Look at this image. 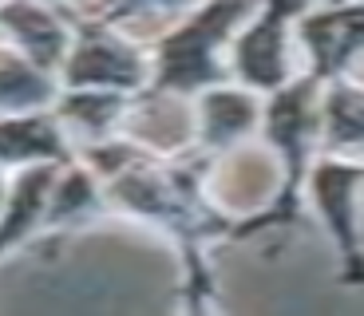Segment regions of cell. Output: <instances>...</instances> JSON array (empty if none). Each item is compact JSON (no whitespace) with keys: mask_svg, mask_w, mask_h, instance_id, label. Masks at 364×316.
<instances>
[{"mask_svg":"<svg viewBox=\"0 0 364 316\" xmlns=\"http://www.w3.org/2000/svg\"><path fill=\"white\" fill-rule=\"evenodd\" d=\"M254 0H198L151 48V87L166 95H198L230 80V40Z\"/></svg>","mask_w":364,"mask_h":316,"instance_id":"obj_1","label":"cell"},{"mask_svg":"<svg viewBox=\"0 0 364 316\" xmlns=\"http://www.w3.org/2000/svg\"><path fill=\"white\" fill-rule=\"evenodd\" d=\"M360 190H364V154L317 151L305 174V202L321 217L328 241L337 249L341 280L364 285V234H360Z\"/></svg>","mask_w":364,"mask_h":316,"instance_id":"obj_2","label":"cell"},{"mask_svg":"<svg viewBox=\"0 0 364 316\" xmlns=\"http://www.w3.org/2000/svg\"><path fill=\"white\" fill-rule=\"evenodd\" d=\"M313 0H254L250 16L237 24L230 40V80L246 87L277 91L289 83L297 67V20Z\"/></svg>","mask_w":364,"mask_h":316,"instance_id":"obj_3","label":"cell"},{"mask_svg":"<svg viewBox=\"0 0 364 316\" xmlns=\"http://www.w3.org/2000/svg\"><path fill=\"white\" fill-rule=\"evenodd\" d=\"M60 87H103L139 95L151 87V52L115 32L107 20H83L72 32L64 63H60Z\"/></svg>","mask_w":364,"mask_h":316,"instance_id":"obj_4","label":"cell"},{"mask_svg":"<svg viewBox=\"0 0 364 316\" xmlns=\"http://www.w3.org/2000/svg\"><path fill=\"white\" fill-rule=\"evenodd\" d=\"M301 72L321 83L353 75L364 63V0H317L297 20Z\"/></svg>","mask_w":364,"mask_h":316,"instance_id":"obj_5","label":"cell"},{"mask_svg":"<svg viewBox=\"0 0 364 316\" xmlns=\"http://www.w3.org/2000/svg\"><path fill=\"white\" fill-rule=\"evenodd\" d=\"M262 111L265 95L237 80H222L214 87H202L191 95V126H194V151L202 158L234 154L262 135Z\"/></svg>","mask_w":364,"mask_h":316,"instance_id":"obj_6","label":"cell"},{"mask_svg":"<svg viewBox=\"0 0 364 316\" xmlns=\"http://www.w3.org/2000/svg\"><path fill=\"white\" fill-rule=\"evenodd\" d=\"M0 32L9 48L60 75L75 24L55 9V0H0Z\"/></svg>","mask_w":364,"mask_h":316,"instance_id":"obj_7","label":"cell"},{"mask_svg":"<svg viewBox=\"0 0 364 316\" xmlns=\"http://www.w3.org/2000/svg\"><path fill=\"white\" fill-rule=\"evenodd\" d=\"M68 158H75V146L52 107L0 115V170H24Z\"/></svg>","mask_w":364,"mask_h":316,"instance_id":"obj_8","label":"cell"},{"mask_svg":"<svg viewBox=\"0 0 364 316\" xmlns=\"http://www.w3.org/2000/svg\"><path fill=\"white\" fill-rule=\"evenodd\" d=\"M60 166L64 163L24 166V170H16V178L9 182L4 202H0V261H4L12 249L28 245L40 229H44L48 194H52V182H55V174H60Z\"/></svg>","mask_w":364,"mask_h":316,"instance_id":"obj_9","label":"cell"},{"mask_svg":"<svg viewBox=\"0 0 364 316\" xmlns=\"http://www.w3.org/2000/svg\"><path fill=\"white\" fill-rule=\"evenodd\" d=\"M321 151L364 154V80L337 75L321 83Z\"/></svg>","mask_w":364,"mask_h":316,"instance_id":"obj_10","label":"cell"},{"mask_svg":"<svg viewBox=\"0 0 364 316\" xmlns=\"http://www.w3.org/2000/svg\"><path fill=\"white\" fill-rule=\"evenodd\" d=\"M55 95H60V75L32 63L16 48H0V115L52 107Z\"/></svg>","mask_w":364,"mask_h":316,"instance_id":"obj_11","label":"cell"},{"mask_svg":"<svg viewBox=\"0 0 364 316\" xmlns=\"http://www.w3.org/2000/svg\"><path fill=\"white\" fill-rule=\"evenodd\" d=\"M198 0H107L100 20L123 24V20H143V16H182L191 12Z\"/></svg>","mask_w":364,"mask_h":316,"instance_id":"obj_12","label":"cell"},{"mask_svg":"<svg viewBox=\"0 0 364 316\" xmlns=\"http://www.w3.org/2000/svg\"><path fill=\"white\" fill-rule=\"evenodd\" d=\"M4 190H9V178H4V170H0V202H4Z\"/></svg>","mask_w":364,"mask_h":316,"instance_id":"obj_13","label":"cell"}]
</instances>
